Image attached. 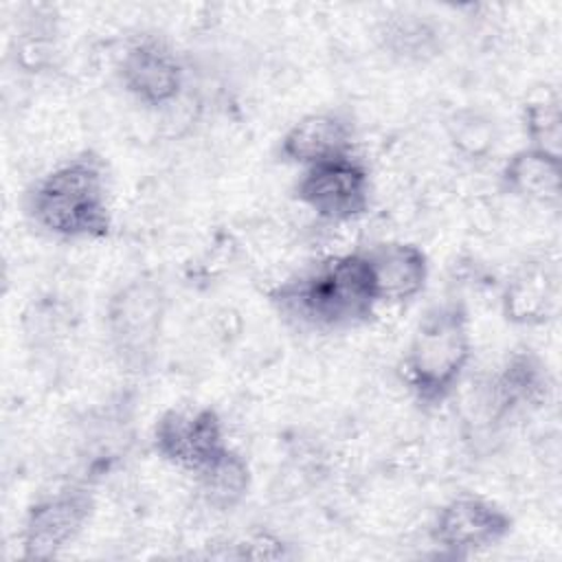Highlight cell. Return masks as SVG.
<instances>
[{
  "label": "cell",
  "instance_id": "cell-19",
  "mask_svg": "<svg viewBox=\"0 0 562 562\" xmlns=\"http://www.w3.org/2000/svg\"><path fill=\"white\" fill-rule=\"evenodd\" d=\"M235 553H231L233 558H250V560H279V558H285L288 555V544L268 533V531H261V533H250L246 536L244 540L235 542Z\"/></svg>",
  "mask_w": 562,
  "mask_h": 562
},
{
  "label": "cell",
  "instance_id": "cell-12",
  "mask_svg": "<svg viewBox=\"0 0 562 562\" xmlns=\"http://www.w3.org/2000/svg\"><path fill=\"white\" fill-rule=\"evenodd\" d=\"M560 277L547 261H527L514 270L501 294V312L518 327H540L558 312Z\"/></svg>",
  "mask_w": 562,
  "mask_h": 562
},
{
  "label": "cell",
  "instance_id": "cell-2",
  "mask_svg": "<svg viewBox=\"0 0 562 562\" xmlns=\"http://www.w3.org/2000/svg\"><path fill=\"white\" fill-rule=\"evenodd\" d=\"M29 217L61 239H103L112 231L110 178L94 151H81L46 171L26 195Z\"/></svg>",
  "mask_w": 562,
  "mask_h": 562
},
{
  "label": "cell",
  "instance_id": "cell-15",
  "mask_svg": "<svg viewBox=\"0 0 562 562\" xmlns=\"http://www.w3.org/2000/svg\"><path fill=\"white\" fill-rule=\"evenodd\" d=\"M195 479L204 503L226 512L235 509L248 496L250 465L237 450L228 446L200 472H195Z\"/></svg>",
  "mask_w": 562,
  "mask_h": 562
},
{
  "label": "cell",
  "instance_id": "cell-3",
  "mask_svg": "<svg viewBox=\"0 0 562 562\" xmlns=\"http://www.w3.org/2000/svg\"><path fill=\"white\" fill-rule=\"evenodd\" d=\"M470 360L468 310L459 301H443L417 323L404 358V380L422 406H441L457 391Z\"/></svg>",
  "mask_w": 562,
  "mask_h": 562
},
{
  "label": "cell",
  "instance_id": "cell-6",
  "mask_svg": "<svg viewBox=\"0 0 562 562\" xmlns=\"http://www.w3.org/2000/svg\"><path fill=\"white\" fill-rule=\"evenodd\" d=\"M296 200L325 222H351L369 211L371 176L358 158L340 156L305 167L296 182Z\"/></svg>",
  "mask_w": 562,
  "mask_h": 562
},
{
  "label": "cell",
  "instance_id": "cell-10",
  "mask_svg": "<svg viewBox=\"0 0 562 562\" xmlns=\"http://www.w3.org/2000/svg\"><path fill=\"white\" fill-rule=\"evenodd\" d=\"M378 305H400L419 296L428 283L426 252L411 241H382L364 250Z\"/></svg>",
  "mask_w": 562,
  "mask_h": 562
},
{
  "label": "cell",
  "instance_id": "cell-1",
  "mask_svg": "<svg viewBox=\"0 0 562 562\" xmlns=\"http://www.w3.org/2000/svg\"><path fill=\"white\" fill-rule=\"evenodd\" d=\"M279 314L314 331H340L367 323L375 307L371 270L360 252L327 257L270 292Z\"/></svg>",
  "mask_w": 562,
  "mask_h": 562
},
{
  "label": "cell",
  "instance_id": "cell-4",
  "mask_svg": "<svg viewBox=\"0 0 562 562\" xmlns=\"http://www.w3.org/2000/svg\"><path fill=\"white\" fill-rule=\"evenodd\" d=\"M167 316V294L151 277L119 285L105 303V334L125 371H147L158 353Z\"/></svg>",
  "mask_w": 562,
  "mask_h": 562
},
{
  "label": "cell",
  "instance_id": "cell-17",
  "mask_svg": "<svg viewBox=\"0 0 562 562\" xmlns=\"http://www.w3.org/2000/svg\"><path fill=\"white\" fill-rule=\"evenodd\" d=\"M522 130L529 140L527 147H536L560 156L562 140V110L553 90L536 94L522 105Z\"/></svg>",
  "mask_w": 562,
  "mask_h": 562
},
{
  "label": "cell",
  "instance_id": "cell-13",
  "mask_svg": "<svg viewBox=\"0 0 562 562\" xmlns=\"http://www.w3.org/2000/svg\"><path fill=\"white\" fill-rule=\"evenodd\" d=\"M551 391L547 364L531 349H516L492 380V404L498 417L540 406Z\"/></svg>",
  "mask_w": 562,
  "mask_h": 562
},
{
  "label": "cell",
  "instance_id": "cell-8",
  "mask_svg": "<svg viewBox=\"0 0 562 562\" xmlns=\"http://www.w3.org/2000/svg\"><path fill=\"white\" fill-rule=\"evenodd\" d=\"M512 527L514 520L501 505L461 494L439 507L430 525V540L448 555L468 558L501 544Z\"/></svg>",
  "mask_w": 562,
  "mask_h": 562
},
{
  "label": "cell",
  "instance_id": "cell-11",
  "mask_svg": "<svg viewBox=\"0 0 562 562\" xmlns=\"http://www.w3.org/2000/svg\"><path fill=\"white\" fill-rule=\"evenodd\" d=\"M353 147L351 121L334 110L310 112L294 121L281 136L279 154L285 162L312 167L325 160L349 156Z\"/></svg>",
  "mask_w": 562,
  "mask_h": 562
},
{
  "label": "cell",
  "instance_id": "cell-18",
  "mask_svg": "<svg viewBox=\"0 0 562 562\" xmlns=\"http://www.w3.org/2000/svg\"><path fill=\"white\" fill-rule=\"evenodd\" d=\"M448 138L457 154L468 160L485 158L496 143V130L490 116L479 110H459L448 123Z\"/></svg>",
  "mask_w": 562,
  "mask_h": 562
},
{
  "label": "cell",
  "instance_id": "cell-5",
  "mask_svg": "<svg viewBox=\"0 0 562 562\" xmlns=\"http://www.w3.org/2000/svg\"><path fill=\"white\" fill-rule=\"evenodd\" d=\"M94 512V496L83 485H66L40 496L22 520L20 544L26 560H50L70 547Z\"/></svg>",
  "mask_w": 562,
  "mask_h": 562
},
{
  "label": "cell",
  "instance_id": "cell-16",
  "mask_svg": "<svg viewBox=\"0 0 562 562\" xmlns=\"http://www.w3.org/2000/svg\"><path fill=\"white\" fill-rule=\"evenodd\" d=\"M382 50L402 64H422L437 55L439 31L437 26L413 13L389 18L380 29Z\"/></svg>",
  "mask_w": 562,
  "mask_h": 562
},
{
  "label": "cell",
  "instance_id": "cell-14",
  "mask_svg": "<svg viewBox=\"0 0 562 562\" xmlns=\"http://www.w3.org/2000/svg\"><path fill=\"white\" fill-rule=\"evenodd\" d=\"M501 184L525 202L555 206L562 189V160L555 154L522 147L503 162Z\"/></svg>",
  "mask_w": 562,
  "mask_h": 562
},
{
  "label": "cell",
  "instance_id": "cell-7",
  "mask_svg": "<svg viewBox=\"0 0 562 562\" xmlns=\"http://www.w3.org/2000/svg\"><path fill=\"white\" fill-rule=\"evenodd\" d=\"M151 446L162 461L191 474L228 448L224 422L211 406H173L165 411L154 424Z\"/></svg>",
  "mask_w": 562,
  "mask_h": 562
},
{
  "label": "cell",
  "instance_id": "cell-9",
  "mask_svg": "<svg viewBox=\"0 0 562 562\" xmlns=\"http://www.w3.org/2000/svg\"><path fill=\"white\" fill-rule=\"evenodd\" d=\"M119 77L125 92L147 108L173 103L184 86V68L178 53L156 35H143L125 48Z\"/></svg>",
  "mask_w": 562,
  "mask_h": 562
}]
</instances>
